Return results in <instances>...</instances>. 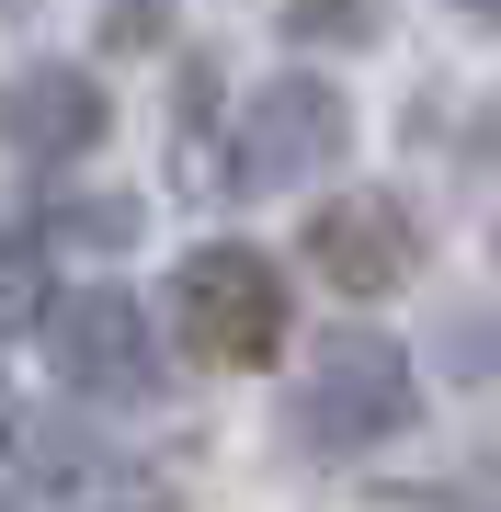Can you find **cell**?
I'll return each mask as SVG.
<instances>
[{
	"label": "cell",
	"mask_w": 501,
	"mask_h": 512,
	"mask_svg": "<svg viewBox=\"0 0 501 512\" xmlns=\"http://www.w3.org/2000/svg\"><path fill=\"white\" fill-rule=\"evenodd\" d=\"M46 319V251L23 228H0V342H12V330H35Z\"/></svg>",
	"instance_id": "8"
},
{
	"label": "cell",
	"mask_w": 501,
	"mask_h": 512,
	"mask_svg": "<svg viewBox=\"0 0 501 512\" xmlns=\"http://www.w3.org/2000/svg\"><path fill=\"white\" fill-rule=\"evenodd\" d=\"M410 410H422L410 353L376 342V330H331V342H319V365L297 376V399H285V433H297L308 456H365V444L410 433Z\"/></svg>",
	"instance_id": "1"
},
{
	"label": "cell",
	"mask_w": 501,
	"mask_h": 512,
	"mask_svg": "<svg viewBox=\"0 0 501 512\" xmlns=\"http://www.w3.org/2000/svg\"><path fill=\"white\" fill-rule=\"evenodd\" d=\"M456 12H467V23H501V0H456Z\"/></svg>",
	"instance_id": "11"
},
{
	"label": "cell",
	"mask_w": 501,
	"mask_h": 512,
	"mask_svg": "<svg viewBox=\"0 0 501 512\" xmlns=\"http://www.w3.org/2000/svg\"><path fill=\"white\" fill-rule=\"evenodd\" d=\"M353 148V103H342V80H319V69H285V80H262V92L240 103V126H228V183L240 194H297L319 183Z\"/></svg>",
	"instance_id": "3"
},
{
	"label": "cell",
	"mask_w": 501,
	"mask_h": 512,
	"mask_svg": "<svg viewBox=\"0 0 501 512\" xmlns=\"http://www.w3.org/2000/svg\"><path fill=\"white\" fill-rule=\"evenodd\" d=\"M365 0H285V35H297V46H353V35H365Z\"/></svg>",
	"instance_id": "9"
},
{
	"label": "cell",
	"mask_w": 501,
	"mask_h": 512,
	"mask_svg": "<svg viewBox=\"0 0 501 512\" xmlns=\"http://www.w3.org/2000/svg\"><path fill=\"white\" fill-rule=\"evenodd\" d=\"M103 137V80L92 69H12L0 80V148L23 160H80Z\"/></svg>",
	"instance_id": "7"
},
{
	"label": "cell",
	"mask_w": 501,
	"mask_h": 512,
	"mask_svg": "<svg viewBox=\"0 0 501 512\" xmlns=\"http://www.w3.org/2000/svg\"><path fill=\"white\" fill-rule=\"evenodd\" d=\"M46 353H57V376H69L80 399H103V410H149L160 387H171L149 308H137V296H114V285L69 296V308L46 319Z\"/></svg>",
	"instance_id": "4"
},
{
	"label": "cell",
	"mask_w": 501,
	"mask_h": 512,
	"mask_svg": "<svg viewBox=\"0 0 501 512\" xmlns=\"http://www.w3.org/2000/svg\"><path fill=\"white\" fill-rule=\"evenodd\" d=\"M171 342L194 365H274L285 353V274L262 251H240V239L183 251V274H171Z\"/></svg>",
	"instance_id": "2"
},
{
	"label": "cell",
	"mask_w": 501,
	"mask_h": 512,
	"mask_svg": "<svg viewBox=\"0 0 501 512\" xmlns=\"http://www.w3.org/2000/svg\"><path fill=\"white\" fill-rule=\"evenodd\" d=\"M0 456H23V410H12V387H0Z\"/></svg>",
	"instance_id": "10"
},
{
	"label": "cell",
	"mask_w": 501,
	"mask_h": 512,
	"mask_svg": "<svg viewBox=\"0 0 501 512\" xmlns=\"http://www.w3.org/2000/svg\"><path fill=\"white\" fill-rule=\"evenodd\" d=\"M490 467H501V444H490Z\"/></svg>",
	"instance_id": "12"
},
{
	"label": "cell",
	"mask_w": 501,
	"mask_h": 512,
	"mask_svg": "<svg viewBox=\"0 0 501 512\" xmlns=\"http://www.w3.org/2000/svg\"><path fill=\"white\" fill-rule=\"evenodd\" d=\"M0 512H12V501H0Z\"/></svg>",
	"instance_id": "13"
},
{
	"label": "cell",
	"mask_w": 501,
	"mask_h": 512,
	"mask_svg": "<svg viewBox=\"0 0 501 512\" xmlns=\"http://www.w3.org/2000/svg\"><path fill=\"white\" fill-rule=\"evenodd\" d=\"M23 478H35L46 512H171V501H183L171 467L126 456V444H103V433H69V421L23 433Z\"/></svg>",
	"instance_id": "5"
},
{
	"label": "cell",
	"mask_w": 501,
	"mask_h": 512,
	"mask_svg": "<svg viewBox=\"0 0 501 512\" xmlns=\"http://www.w3.org/2000/svg\"><path fill=\"white\" fill-rule=\"evenodd\" d=\"M308 262H319V285H342V296H399L410 262H422V228H410L399 194H331L308 217Z\"/></svg>",
	"instance_id": "6"
}]
</instances>
